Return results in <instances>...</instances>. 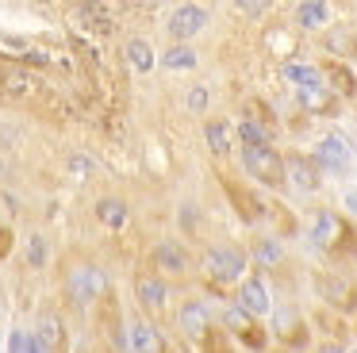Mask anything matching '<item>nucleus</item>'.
I'll use <instances>...</instances> for the list:
<instances>
[{"instance_id": "1", "label": "nucleus", "mask_w": 357, "mask_h": 353, "mask_svg": "<svg viewBox=\"0 0 357 353\" xmlns=\"http://www.w3.org/2000/svg\"><path fill=\"white\" fill-rule=\"evenodd\" d=\"M307 238L331 257H357V227L334 207H315L311 211Z\"/></svg>"}, {"instance_id": "2", "label": "nucleus", "mask_w": 357, "mask_h": 353, "mask_svg": "<svg viewBox=\"0 0 357 353\" xmlns=\"http://www.w3.org/2000/svg\"><path fill=\"white\" fill-rule=\"evenodd\" d=\"M200 269L215 284H242L246 280V269H250V257L238 246H211V250H204Z\"/></svg>"}, {"instance_id": "3", "label": "nucleus", "mask_w": 357, "mask_h": 353, "mask_svg": "<svg viewBox=\"0 0 357 353\" xmlns=\"http://www.w3.org/2000/svg\"><path fill=\"white\" fill-rule=\"evenodd\" d=\"M242 169L265 188H288L284 181V153L273 146H242Z\"/></svg>"}, {"instance_id": "4", "label": "nucleus", "mask_w": 357, "mask_h": 353, "mask_svg": "<svg viewBox=\"0 0 357 353\" xmlns=\"http://www.w3.org/2000/svg\"><path fill=\"white\" fill-rule=\"evenodd\" d=\"M319 296L331 311L338 315H357V280L346 269H326L319 273Z\"/></svg>"}, {"instance_id": "5", "label": "nucleus", "mask_w": 357, "mask_h": 353, "mask_svg": "<svg viewBox=\"0 0 357 353\" xmlns=\"http://www.w3.org/2000/svg\"><path fill=\"white\" fill-rule=\"evenodd\" d=\"M104 288H108V276H104V269L93 265V261H77V265H70V273H66V292L73 296L77 307L96 303V299L104 296Z\"/></svg>"}, {"instance_id": "6", "label": "nucleus", "mask_w": 357, "mask_h": 353, "mask_svg": "<svg viewBox=\"0 0 357 353\" xmlns=\"http://www.w3.org/2000/svg\"><path fill=\"white\" fill-rule=\"evenodd\" d=\"M315 165L323 169V173H334V176H346L349 169H354V142H349L342 130H326L323 138L315 142Z\"/></svg>"}, {"instance_id": "7", "label": "nucleus", "mask_w": 357, "mask_h": 353, "mask_svg": "<svg viewBox=\"0 0 357 353\" xmlns=\"http://www.w3.org/2000/svg\"><path fill=\"white\" fill-rule=\"evenodd\" d=\"M284 181L292 196H315L323 188V169L307 153H284Z\"/></svg>"}, {"instance_id": "8", "label": "nucleus", "mask_w": 357, "mask_h": 353, "mask_svg": "<svg viewBox=\"0 0 357 353\" xmlns=\"http://www.w3.org/2000/svg\"><path fill=\"white\" fill-rule=\"evenodd\" d=\"M211 322H215V315H211V307L204 303V299H185V303L177 307V326L181 334L188 338V342L204 345L215 330H211Z\"/></svg>"}, {"instance_id": "9", "label": "nucleus", "mask_w": 357, "mask_h": 353, "mask_svg": "<svg viewBox=\"0 0 357 353\" xmlns=\"http://www.w3.org/2000/svg\"><path fill=\"white\" fill-rule=\"evenodd\" d=\"M204 27H208V8L204 4H181V8H173L169 20H165V31H169L173 43H188V38H196Z\"/></svg>"}, {"instance_id": "10", "label": "nucleus", "mask_w": 357, "mask_h": 353, "mask_svg": "<svg viewBox=\"0 0 357 353\" xmlns=\"http://www.w3.org/2000/svg\"><path fill=\"white\" fill-rule=\"evenodd\" d=\"M273 334L280 338V350L288 353H300L303 345H307V322L300 319V311L296 307H277V315H273Z\"/></svg>"}, {"instance_id": "11", "label": "nucleus", "mask_w": 357, "mask_h": 353, "mask_svg": "<svg viewBox=\"0 0 357 353\" xmlns=\"http://www.w3.org/2000/svg\"><path fill=\"white\" fill-rule=\"evenodd\" d=\"M234 303L242 307V311H250L254 319H265V315L273 311V296H269V284H265V276H246V280L238 284V299Z\"/></svg>"}, {"instance_id": "12", "label": "nucleus", "mask_w": 357, "mask_h": 353, "mask_svg": "<svg viewBox=\"0 0 357 353\" xmlns=\"http://www.w3.org/2000/svg\"><path fill=\"white\" fill-rule=\"evenodd\" d=\"M135 299L142 303V311H165L169 307V284L162 273H139L135 276Z\"/></svg>"}, {"instance_id": "13", "label": "nucleus", "mask_w": 357, "mask_h": 353, "mask_svg": "<svg viewBox=\"0 0 357 353\" xmlns=\"http://www.w3.org/2000/svg\"><path fill=\"white\" fill-rule=\"evenodd\" d=\"M154 265L158 273H169V276H185L192 269V257H188L185 242H173V238H162L154 246Z\"/></svg>"}, {"instance_id": "14", "label": "nucleus", "mask_w": 357, "mask_h": 353, "mask_svg": "<svg viewBox=\"0 0 357 353\" xmlns=\"http://www.w3.org/2000/svg\"><path fill=\"white\" fill-rule=\"evenodd\" d=\"M127 342H131V353H169L165 350V338L154 322L146 319H135L127 322Z\"/></svg>"}, {"instance_id": "15", "label": "nucleus", "mask_w": 357, "mask_h": 353, "mask_svg": "<svg viewBox=\"0 0 357 353\" xmlns=\"http://www.w3.org/2000/svg\"><path fill=\"white\" fill-rule=\"evenodd\" d=\"M296 100H300V107L307 115H334L338 112V96L326 84H319V89H296Z\"/></svg>"}, {"instance_id": "16", "label": "nucleus", "mask_w": 357, "mask_h": 353, "mask_svg": "<svg viewBox=\"0 0 357 353\" xmlns=\"http://www.w3.org/2000/svg\"><path fill=\"white\" fill-rule=\"evenodd\" d=\"M280 77H284L288 84H296V89H319V84H326L323 66H311V61H284V66H280Z\"/></svg>"}, {"instance_id": "17", "label": "nucleus", "mask_w": 357, "mask_h": 353, "mask_svg": "<svg viewBox=\"0 0 357 353\" xmlns=\"http://www.w3.org/2000/svg\"><path fill=\"white\" fill-rule=\"evenodd\" d=\"M323 77H326V89H331L334 96H346V100L357 96V77H354L349 66H342V61H326Z\"/></svg>"}, {"instance_id": "18", "label": "nucleus", "mask_w": 357, "mask_h": 353, "mask_svg": "<svg viewBox=\"0 0 357 353\" xmlns=\"http://www.w3.org/2000/svg\"><path fill=\"white\" fill-rule=\"evenodd\" d=\"M35 338L47 345V353H62L66 350V326L54 311H43L39 315V326H35Z\"/></svg>"}, {"instance_id": "19", "label": "nucleus", "mask_w": 357, "mask_h": 353, "mask_svg": "<svg viewBox=\"0 0 357 353\" xmlns=\"http://www.w3.org/2000/svg\"><path fill=\"white\" fill-rule=\"evenodd\" d=\"M96 219L108 230H123L127 219H131V211H127V204L119 196H104V200H96Z\"/></svg>"}, {"instance_id": "20", "label": "nucleus", "mask_w": 357, "mask_h": 353, "mask_svg": "<svg viewBox=\"0 0 357 353\" xmlns=\"http://www.w3.org/2000/svg\"><path fill=\"white\" fill-rule=\"evenodd\" d=\"M331 20V8L323 0H307V4H296V27L300 31H323Z\"/></svg>"}, {"instance_id": "21", "label": "nucleus", "mask_w": 357, "mask_h": 353, "mask_svg": "<svg viewBox=\"0 0 357 353\" xmlns=\"http://www.w3.org/2000/svg\"><path fill=\"white\" fill-rule=\"evenodd\" d=\"M204 138H208V150L215 158H227L231 153V123L227 119H208L204 123Z\"/></svg>"}, {"instance_id": "22", "label": "nucleus", "mask_w": 357, "mask_h": 353, "mask_svg": "<svg viewBox=\"0 0 357 353\" xmlns=\"http://www.w3.org/2000/svg\"><path fill=\"white\" fill-rule=\"evenodd\" d=\"M254 265L257 269H280L284 265V242H280V238H261V242H254Z\"/></svg>"}, {"instance_id": "23", "label": "nucleus", "mask_w": 357, "mask_h": 353, "mask_svg": "<svg viewBox=\"0 0 357 353\" xmlns=\"http://www.w3.org/2000/svg\"><path fill=\"white\" fill-rule=\"evenodd\" d=\"M127 61H131V69H139V73H150L162 58L154 54V46H150L146 38H131V43H127Z\"/></svg>"}, {"instance_id": "24", "label": "nucleus", "mask_w": 357, "mask_h": 353, "mask_svg": "<svg viewBox=\"0 0 357 353\" xmlns=\"http://www.w3.org/2000/svg\"><path fill=\"white\" fill-rule=\"evenodd\" d=\"M196 61H200V58H196V50L188 43H173L169 50L162 54L158 66H162V69H196Z\"/></svg>"}, {"instance_id": "25", "label": "nucleus", "mask_w": 357, "mask_h": 353, "mask_svg": "<svg viewBox=\"0 0 357 353\" xmlns=\"http://www.w3.org/2000/svg\"><path fill=\"white\" fill-rule=\"evenodd\" d=\"M238 138H242V146H273V130L265 127V123H257V119H238Z\"/></svg>"}, {"instance_id": "26", "label": "nucleus", "mask_w": 357, "mask_h": 353, "mask_svg": "<svg viewBox=\"0 0 357 353\" xmlns=\"http://www.w3.org/2000/svg\"><path fill=\"white\" fill-rule=\"evenodd\" d=\"M35 350V334L27 330H12L8 334V353H31Z\"/></svg>"}, {"instance_id": "27", "label": "nucleus", "mask_w": 357, "mask_h": 353, "mask_svg": "<svg viewBox=\"0 0 357 353\" xmlns=\"http://www.w3.org/2000/svg\"><path fill=\"white\" fill-rule=\"evenodd\" d=\"M185 107L188 112H208V89H204V84H192V89H188V96H185Z\"/></svg>"}, {"instance_id": "28", "label": "nucleus", "mask_w": 357, "mask_h": 353, "mask_svg": "<svg viewBox=\"0 0 357 353\" xmlns=\"http://www.w3.org/2000/svg\"><path fill=\"white\" fill-rule=\"evenodd\" d=\"M27 265H35V269L47 265V238H31L27 242Z\"/></svg>"}, {"instance_id": "29", "label": "nucleus", "mask_w": 357, "mask_h": 353, "mask_svg": "<svg viewBox=\"0 0 357 353\" xmlns=\"http://www.w3.org/2000/svg\"><path fill=\"white\" fill-rule=\"evenodd\" d=\"M70 173H73V181H89V173H93V161L85 158V153H73L70 158Z\"/></svg>"}, {"instance_id": "30", "label": "nucleus", "mask_w": 357, "mask_h": 353, "mask_svg": "<svg viewBox=\"0 0 357 353\" xmlns=\"http://www.w3.org/2000/svg\"><path fill=\"white\" fill-rule=\"evenodd\" d=\"M311 353H349V350H346V345H342V342H319V345H315V350H311Z\"/></svg>"}, {"instance_id": "31", "label": "nucleus", "mask_w": 357, "mask_h": 353, "mask_svg": "<svg viewBox=\"0 0 357 353\" xmlns=\"http://www.w3.org/2000/svg\"><path fill=\"white\" fill-rule=\"evenodd\" d=\"M346 211L357 219V188H349V192H346Z\"/></svg>"}, {"instance_id": "32", "label": "nucleus", "mask_w": 357, "mask_h": 353, "mask_svg": "<svg viewBox=\"0 0 357 353\" xmlns=\"http://www.w3.org/2000/svg\"><path fill=\"white\" fill-rule=\"evenodd\" d=\"M238 12H246V15H265V4H238Z\"/></svg>"}, {"instance_id": "33", "label": "nucleus", "mask_w": 357, "mask_h": 353, "mask_svg": "<svg viewBox=\"0 0 357 353\" xmlns=\"http://www.w3.org/2000/svg\"><path fill=\"white\" fill-rule=\"evenodd\" d=\"M354 338H357V322H354Z\"/></svg>"}, {"instance_id": "34", "label": "nucleus", "mask_w": 357, "mask_h": 353, "mask_svg": "<svg viewBox=\"0 0 357 353\" xmlns=\"http://www.w3.org/2000/svg\"><path fill=\"white\" fill-rule=\"evenodd\" d=\"M280 353H288V350H280Z\"/></svg>"}]
</instances>
